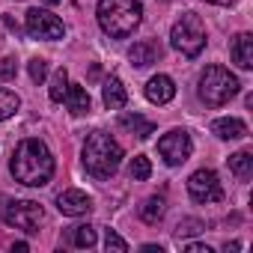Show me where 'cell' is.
Instances as JSON below:
<instances>
[{"label":"cell","instance_id":"cell-1","mask_svg":"<svg viewBox=\"0 0 253 253\" xmlns=\"http://www.w3.org/2000/svg\"><path fill=\"white\" fill-rule=\"evenodd\" d=\"M9 170H12L15 182H21L27 188H42L54 176V155H51V149L42 140L27 137V140H21L15 146Z\"/></svg>","mask_w":253,"mask_h":253},{"label":"cell","instance_id":"cell-2","mask_svg":"<svg viewBox=\"0 0 253 253\" xmlns=\"http://www.w3.org/2000/svg\"><path fill=\"white\" fill-rule=\"evenodd\" d=\"M95 18L110 39H128L143 21V6L140 0H98Z\"/></svg>","mask_w":253,"mask_h":253},{"label":"cell","instance_id":"cell-3","mask_svg":"<svg viewBox=\"0 0 253 253\" xmlns=\"http://www.w3.org/2000/svg\"><path fill=\"white\" fill-rule=\"evenodd\" d=\"M122 164V146L104 134V131H92L84 143V167L89 176L95 179H110Z\"/></svg>","mask_w":253,"mask_h":253},{"label":"cell","instance_id":"cell-4","mask_svg":"<svg viewBox=\"0 0 253 253\" xmlns=\"http://www.w3.org/2000/svg\"><path fill=\"white\" fill-rule=\"evenodd\" d=\"M238 89H241V84H238V78L229 72V69H223V66H209L203 75H200V98L209 104V107H220V104H226L229 98H235L238 95Z\"/></svg>","mask_w":253,"mask_h":253},{"label":"cell","instance_id":"cell-5","mask_svg":"<svg viewBox=\"0 0 253 253\" xmlns=\"http://www.w3.org/2000/svg\"><path fill=\"white\" fill-rule=\"evenodd\" d=\"M170 42L179 54L185 57H200L203 48H206V27H203V18L194 15V12H185L173 30H170Z\"/></svg>","mask_w":253,"mask_h":253},{"label":"cell","instance_id":"cell-6","mask_svg":"<svg viewBox=\"0 0 253 253\" xmlns=\"http://www.w3.org/2000/svg\"><path fill=\"white\" fill-rule=\"evenodd\" d=\"M3 220L9 223V226H15V229H21V232H39V226H42V220H45V209L39 206V203H33V200H15V203H6L3 206Z\"/></svg>","mask_w":253,"mask_h":253},{"label":"cell","instance_id":"cell-7","mask_svg":"<svg viewBox=\"0 0 253 253\" xmlns=\"http://www.w3.org/2000/svg\"><path fill=\"white\" fill-rule=\"evenodd\" d=\"M191 152H194V143H191V134H188L185 128H173V131H167V134L158 140V155H161L170 167L185 164V161L191 158Z\"/></svg>","mask_w":253,"mask_h":253},{"label":"cell","instance_id":"cell-8","mask_svg":"<svg viewBox=\"0 0 253 253\" xmlns=\"http://www.w3.org/2000/svg\"><path fill=\"white\" fill-rule=\"evenodd\" d=\"M188 194H191V200H197V203H220L223 200V188H220V179H217V173L214 170H197V173H191V179H188Z\"/></svg>","mask_w":253,"mask_h":253},{"label":"cell","instance_id":"cell-9","mask_svg":"<svg viewBox=\"0 0 253 253\" xmlns=\"http://www.w3.org/2000/svg\"><path fill=\"white\" fill-rule=\"evenodd\" d=\"M27 36L54 42V39H63V36H66V27H63V21H60L57 15H51L48 9H30V12H27Z\"/></svg>","mask_w":253,"mask_h":253},{"label":"cell","instance_id":"cell-10","mask_svg":"<svg viewBox=\"0 0 253 253\" xmlns=\"http://www.w3.org/2000/svg\"><path fill=\"white\" fill-rule=\"evenodd\" d=\"M92 209V197L78 191V188H69L63 194H57V211L66 214V217H81Z\"/></svg>","mask_w":253,"mask_h":253},{"label":"cell","instance_id":"cell-11","mask_svg":"<svg viewBox=\"0 0 253 253\" xmlns=\"http://www.w3.org/2000/svg\"><path fill=\"white\" fill-rule=\"evenodd\" d=\"M143 92H146V98H149L152 104H170V101L176 98V84H173L170 75H155V78L146 81Z\"/></svg>","mask_w":253,"mask_h":253},{"label":"cell","instance_id":"cell-12","mask_svg":"<svg viewBox=\"0 0 253 253\" xmlns=\"http://www.w3.org/2000/svg\"><path fill=\"white\" fill-rule=\"evenodd\" d=\"M158 57H161V45H158V42H152V39L134 42V45L128 48V60H131L137 69H146V66L158 63Z\"/></svg>","mask_w":253,"mask_h":253},{"label":"cell","instance_id":"cell-13","mask_svg":"<svg viewBox=\"0 0 253 253\" xmlns=\"http://www.w3.org/2000/svg\"><path fill=\"white\" fill-rule=\"evenodd\" d=\"M101 101H104L107 110H122L125 101H128V92H125V86H122V81H119L116 75H110V78L104 81V86H101Z\"/></svg>","mask_w":253,"mask_h":253},{"label":"cell","instance_id":"cell-14","mask_svg":"<svg viewBox=\"0 0 253 253\" xmlns=\"http://www.w3.org/2000/svg\"><path fill=\"white\" fill-rule=\"evenodd\" d=\"M211 134H217L220 140H241V137H247V125L235 116H223V119L211 122Z\"/></svg>","mask_w":253,"mask_h":253},{"label":"cell","instance_id":"cell-15","mask_svg":"<svg viewBox=\"0 0 253 253\" xmlns=\"http://www.w3.org/2000/svg\"><path fill=\"white\" fill-rule=\"evenodd\" d=\"M229 54H232V63L238 69H253V36L250 33H238L232 39Z\"/></svg>","mask_w":253,"mask_h":253},{"label":"cell","instance_id":"cell-16","mask_svg":"<svg viewBox=\"0 0 253 253\" xmlns=\"http://www.w3.org/2000/svg\"><path fill=\"white\" fill-rule=\"evenodd\" d=\"M66 107H69V113H75V116H84V113H89V92L81 86V84H69V89H66Z\"/></svg>","mask_w":253,"mask_h":253},{"label":"cell","instance_id":"cell-17","mask_svg":"<svg viewBox=\"0 0 253 253\" xmlns=\"http://www.w3.org/2000/svg\"><path fill=\"white\" fill-rule=\"evenodd\" d=\"M119 125H122V128H128V131H134L140 140H146V137L155 131V125L146 122L140 113H125V116H119Z\"/></svg>","mask_w":253,"mask_h":253},{"label":"cell","instance_id":"cell-18","mask_svg":"<svg viewBox=\"0 0 253 253\" xmlns=\"http://www.w3.org/2000/svg\"><path fill=\"white\" fill-rule=\"evenodd\" d=\"M229 170H232L235 179L247 182V179L253 176V155H250V152H235V155H229Z\"/></svg>","mask_w":253,"mask_h":253},{"label":"cell","instance_id":"cell-19","mask_svg":"<svg viewBox=\"0 0 253 253\" xmlns=\"http://www.w3.org/2000/svg\"><path fill=\"white\" fill-rule=\"evenodd\" d=\"M164 211H167L164 197H149V200L140 206V220H146V223H158V220L164 217Z\"/></svg>","mask_w":253,"mask_h":253},{"label":"cell","instance_id":"cell-20","mask_svg":"<svg viewBox=\"0 0 253 253\" xmlns=\"http://www.w3.org/2000/svg\"><path fill=\"white\" fill-rule=\"evenodd\" d=\"M72 244L75 247H95V226L92 223H81V226H72Z\"/></svg>","mask_w":253,"mask_h":253},{"label":"cell","instance_id":"cell-21","mask_svg":"<svg viewBox=\"0 0 253 253\" xmlns=\"http://www.w3.org/2000/svg\"><path fill=\"white\" fill-rule=\"evenodd\" d=\"M66 89H69V72L66 69H57L54 72V78H51V89H48V95H51V101H63L66 98Z\"/></svg>","mask_w":253,"mask_h":253},{"label":"cell","instance_id":"cell-22","mask_svg":"<svg viewBox=\"0 0 253 253\" xmlns=\"http://www.w3.org/2000/svg\"><path fill=\"white\" fill-rule=\"evenodd\" d=\"M18 107H21V98H18L15 92L0 89V122L9 119V116H15V110H18Z\"/></svg>","mask_w":253,"mask_h":253},{"label":"cell","instance_id":"cell-23","mask_svg":"<svg viewBox=\"0 0 253 253\" xmlns=\"http://www.w3.org/2000/svg\"><path fill=\"white\" fill-rule=\"evenodd\" d=\"M128 173H131V179H134V182L149 179V176H152V164H149V158H146V155H134V158H131Z\"/></svg>","mask_w":253,"mask_h":253},{"label":"cell","instance_id":"cell-24","mask_svg":"<svg viewBox=\"0 0 253 253\" xmlns=\"http://www.w3.org/2000/svg\"><path fill=\"white\" fill-rule=\"evenodd\" d=\"M203 229H206V223H203V220L188 217V220H182V223L176 226V235H179V238H191V235H197V232H203Z\"/></svg>","mask_w":253,"mask_h":253},{"label":"cell","instance_id":"cell-25","mask_svg":"<svg viewBox=\"0 0 253 253\" xmlns=\"http://www.w3.org/2000/svg\"><path fill=\"white\" fill-rule=\"evenodd\" d=\"M27 66H30V81H33V84H42V81L48 78V60L36 57V60H30Z\"/></svg>","mask_w":253,"mask_h":253},{"label":"cell","instance_id":"cell-26","mask_svg":"<svg viewBox=\"0 0 253 253\" xmlns=\"http://www.w3.org/2000/svg\"><path fill=\"white\" fill-rule=\"evenodd\" d=\"M104 247H107V253H125V250H128V244H125V238H122V235H116L113 229H107Z\"/></svg>","mask_w":253,"mask_h":253},{"label":"cell","instance_id":"cell-27","mask_svg":"<svg viewBox=\"0 0 253 253\" xmlns=\"http://www.w3.org/2000/svg\"><path fill=\"white\" fill-rule=\"evenodd\" d=\"M15 72H18V66H15L12 57H3V60H0V78H3V81L15 78Z\"/></svg>","mask_w":253,"mask_h":253},{"label":"cell","instance_id":"cell-28","mask_svg":"<svg viewBox=\"0 0 253 253\" xmlns=\"http://www.w3.org/2000/svg\"><path fill=\"white\" fill-rule=\"evenodd\" d=\"M185 250H188V253H211V247H209V244H194V241H191V244H185Z\"/></svg>","mask_w":253,"mask_h":253},{"label":"cell","instance_id":"cell-29","mask_svg":"<svg viewBox=\"0 0 253 253\" xmlns=\"http://www.w3.org/2000/svg\"><path fill=\"white\" fill-rule=\"evenodd\" d=\"M12 250H15V253H27L30 244H27V241H18V244H12Z\"/></svg>","mask_w":253,"mask_h":253},{"label":"cell","instance_id":"cell-30","mask_svg":"<svg viewBox=\"0 0 253 253\" xmlns=\"http://www.w3.org/2000/svg\"><path fill=\"white\" fill-rule=\"evenodd\" d=\"M140 250H143V253H164V250H161V247H158V244H143V247H140Z\"/></svg>","mask_w":253,"mask_h":253},{"label":"cell","instance_id":"cell-31","mask_svg":"<svg viewBox=\"0 0 253 253\" xmlns=\"http://www.w3.org/2000/svg\"><path fill=\"white\" fill-rule=\"evenodd\" d=\"M209 3H217V6H232L235 0H209Z\"/></svg>","mask_w":253,"mask_h":253},{"label":"cell","instance_id":"cell-32","mask_svg":"<svg viewBox=\"0 0 253 253\" xmlns=\"http://www.w3.org/2000/svg\"><path fill=\"white\" fill-rule=\"evenodd\" d=\"M238 247H241L238 241H232V244H223V250H226V253H232V250H238Z\"/></svg>","mask_w":253,"mask_h":253},{"label":"cell","instance_id":"cell-33","mask_svg":"<svg viewBox=\"0 0 253 253\" xmlns=\"http://www.w3.org/2000/svg\"><path fill=\"white\" fill-rule=\"evenodd\" d=\"M45 3H48V6H57V3H60V0H45Z\"/></svg>","mask_w":253,"mask_h":253},{"label":"cell","instance_id":"cell-34","mask_svg":"<svg viewBox=\"0 0 253 253\" xmlns=\"http://www.w3.org/2000/svg\"><path fill=\"white\" fill-rule=\"evenodd\" d=\"M164 3H167V0H164Z\"/></svg>","mask_w":253,"mask_h":253}]
</instances>
